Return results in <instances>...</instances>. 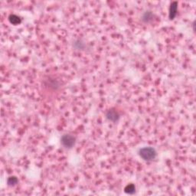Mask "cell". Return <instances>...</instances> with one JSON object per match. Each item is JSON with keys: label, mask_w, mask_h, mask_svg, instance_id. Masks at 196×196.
Here are the masks:
<instances>
[{"label": "cell", "mask_w": 196, "mask_h": 196, "mask_svg": "<svg viewBox=\"0 0 196 196\" xmlns=\"http://www.w3.org/2000/svg\"><path fill=\"white\" fill-rule=\"evenodd\" d=\"M156 151L152 147H144L139 150V156L146 161H152L156 157Z\"/></svg>", "instance_id": "obj_1"}, {"label": "cell", "mask_w": 196, "mask_h": 196, "mask_svg": "<svg viewBox=\"0 0 196 196\" xmlns=\"http://www.w3.org/2000/svg\"><path fill=\"white\" fill-rule=\"evenodd\" d=\"M75 141H76V139L75 136H73L72 135H70V134H65L61 139V144L65 148H68V149L73 147V146L75 145Z\"/></svg>", "instance_id": "obj_2"}, {"label": "cell", "mask_w": 196, "mask_h": 196, "mask_svg": "<svg viewBox=\"0 0 196 196\" xmlns=\"http://www.w3.org/2000/svg\"><path fill=\"white\" fill-rule=\"evenodd\" d=\"M107 117L110 121L116 122L120 117V115H119L118 112L115 109H110L107 113Z\"/></svg>", "instance_id": "obj_3"}, {"label": "cell", "mask_w": 196, "mask_h": 196, "mask_svg": "<svg viewBox=\"0 0 196 196\" xmlns=\"http://www.w3.org/2000/svg\"><path fill=\"white\" fill-rule=\"evenodd\" d=\"M177 11H178V3H177V2H172L170 7H169V17L170 19H174L175 17L176 16Z\"/></svg>", "instance_id": "obj_4"}, {"label": "cell", "mask_w": 196, "mask_h": 196, "mask_svg": "<svg viewBox=\"0 0 196 196\" xmlns=\"http://www.w3.org/2000/svg\"><path fill=\"white\" fill-rule=\"evenodd\" d=\"M125 192L127 194H134L136 192V187L134 184H129L125 187Z\"/></svg>", "instance_id": "obj_5"}, {"label": "cell", "mask_w": 196, "mask_h": 196, "mask_svg": "<svg viewBox=\"0 0 196 196\" xmlns=\"http://www.w3.org/2000/svg\"><path fill=\"white\" fill-rule=\"evenodd\" d=\"M9 21L13 25H18L21 22V18L16 15H11L9 16Z\"/></svg>", "instance_id": "obj_6"}, {"label": "cell", "mask_w": 196, "mask_h": 196, "mask_svg": "<svg viewBox=\"0 0 196 196\" xmlns=\"http://www.w3.org/2000/svg\"><path fill=\"white\" fill-rule=\"evenodd\" d=\"M153 18V14L151 12H146L145 14L143 15V20L146 22H149V20H151Z\"/></svg>", "instance_id": "obj_7"}, {"label": "cell", "mask_w": 196, "mask_h": 196, "mask_svg": "<svg viewBox=\"0 0 196 196\" xmlns=\"http://www.w3.org/2000/svg\"><path fill=\"white\" fill-rule=\"evenodd\" d=\"M7 182H8V184L9 185H16V183H18V178L15 176H11L8 178Z\"/></svg>", "instance_id": "obj_8"}]
</instances>
